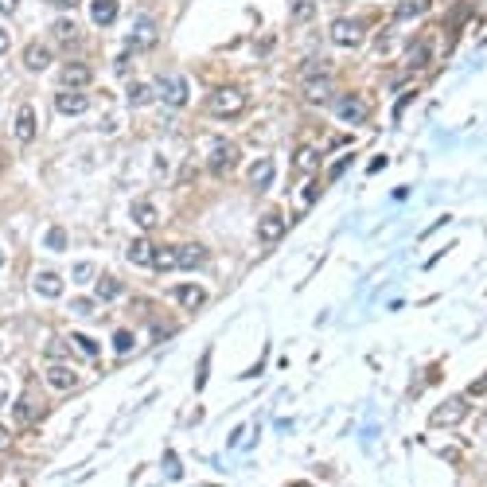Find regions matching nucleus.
I'll list each match as a JSON object with an SVG mask.
<instances>
[{
  "label": "nucleus",
  "mask_w": 487,
  "mask_h": 487,
  "mask_svg": "<svg viewBox=\"0 0 487 487\" xmlns=\"http://www.w3.org/2000/svg\"><path fill=\"white\" fill-rule=\"evenodd\" d=\"M433 8V0H398V8H394V16L398 20H409V16H421Z\"/></svg>",
  "instance_id": "obj_25"
},
{
  "label": "nucleus",
  "mask_w": 487,
  "mask_h": 487,
  "mask_svg": "<svg viewBox=\"0 0 487 487\" xmlns=\"http://www.w3.org/2000/svg\"><path fill=\"white\" fill-rule=\"evenodd\" d=\"M382 168H386V156H375L370 164H366V171H370V176H375V171H382Z\"/></svg>",
  "instance_id": "obj_40"
},
{
  "label": "nucleus",
  "mask_w": 487,
  "mask_h": 487,
  "mask_svg": "<svg viewBox=\"0 0 487 487\" xmlns=\"http://www.w3.org/2000/svg\"><path fill=\"white\" fill-rule=\"evenodd\" d=\"M281 234H285V215L281 211H265L261 222H257V238L265 246H273V242H281Z\"/></svg>",
  "instance_id": "obj_9"
},
{
  "label": "nucleus",
  "mask_w": 487,
  "mask_h": 487,
  "mask_svg": "<svg viewBox=\"0 0 487 487\" xmlns=\"http://www.w3.org/2000/svg\"><path fill=\"white\" fill-rule=\"evenodd\" d=\"M164 475H168V479H180V475H183L180 460H176V452H164Z\"/></svg>",
  "instance_id": "obj_32"
},
{
  "label": "nucleus",
  "mask_w": 487,
  "mask_h": 487,
  "mask_svg": "<svg viewBox=\"0 0 487 487\" xmlns=\"http://www.w3.org/2000/svg\"><path fill=\"white\" fill-rule=\"evenodd\" d=\"M90 20H94L97 27H110L113 20H117V0H94V4H90Z\"/></svg>",
  "instance_id": "obj_16"
},
{
  "label": "nucleus",
  "mask_w": 487,
  "mask_h": 487,
  "mask_svg": "<svg viewBox=\"0 0 487 487\" xmlns=\"http://www.w3.org/2000/svg\"><path fill=\"white\" fill-rule=\"evenodd\" d=\"M152 269H156V273L176 269V246H156V250H152Z\"/></svg>",
  "instance_id": "obj_24"
},
{
  "label": "nucleus",
  "mask_w": 487,
  "mask_h": 487,
  "mask_svg": "<svg viewBox=\"0 0 487 487\" xmlns=\"http://www.w3.org/2000/svg\"><path fill=\"white\" fill-rule=\"evenodd\" d=\"M234 164H238V145L234 141H219V145L211 148V171L215 176H226Z\"/></svg>",
  "instance_id": "obj_5"
},
{
  "label": "nucleus",
  "mask_w": 487,
  "mask_h": 487,
  "mask_svg": "<svg viewBox=\"0 0 487 487\" xmlns=\"http://www.w3.org/2000/svg\"><path fill=\"white\" fill-rule=\"evenodd\" d=\"M94 277V265H90V261H78V265H74V281H90Z\"/></svg>",
  "instance_id": "obj_37"
},
{
  "label": "nucleus",
  "mask_w": 487,
  "mask_h": 487,
  "mask_svg": "<svg viewBox=\"0 0 487 487\" xmlns=\"http://www.w3.org/2000/svg\"><path fill=\"white\" fill-rule=\"evenodd\" d=\"M55 39H59V43H78V32H74L71 20H59V24H55Z\"/></svg>",
  "instance_id": "obj_29"
},
{
  "label": "nucleus",
  "mask_w": 487,
  "mask_h": 487,
  "mask_svg": "<svg viewBox=\"0 0 487 487\" xmlns=\"http://www.w3.org/2000/svg\"><path fill=\"white\" fill-rule=\"evenodd\" d=\"M129 261L152 265V242H148V238H133V242H129Z\"/></svg>",
  "instance_id": "obj_23"
},
{
  "label": "nucleus",
  "mask_w": 487,
  "mask_h": 487,
  "mask_svg": "<svg viewBox=\"0 0 487 487\" xmlns=\"http://www.w3.org/2000/svg\"><path fill=\"white\" fill-rule=\"evenodd\" d=\"M366 39V27L359 20H335L331 24V43H340V47H359Z\"/></svg>",
  "instance_id": "obj_4"
},
{
  "label": "nucleus",
  "mask_w": 487,
  "mask_h": 487,
  "mask_svg": "<svg viewBox=\"0 0 487 487\" xmlns=\"http://www.w3.org/2000/svg\"><path fill=\"white\" fill-rule=\"evenodd\" d=\"M207 363H211V351L203 355V363H199V378H195V386H199V390L207 386Z\"/></svg>",
  "instance_id": "obj_38"
},
{
  "label": "nucleus",
  "mask_w": 487,
  "mask_h": 487,
  "mask_svg": "<svg viewBox=\"0 0 487 487\" xmlns=\"http://www.w3.org/2000/svg\"><path fill=\"white\" fill-rule=\"evenodd\" d=\"M71 340H74V351H78V355H86V359H97V355H102V347H97V340H90L86 331H74Z\"/></svg>",
  "instance_id": "obj_27"
},
{
  "label": "nucleus",
  "mask_w": 487,
  "mask_h": 487,
  "mask_svg": "<svg viewBox=\"0 0 487 487\" xmlns=\"http://www.w3.org/2000/svg\"><path fill=\"white\" fill-rule=\"evenodd\" d=\"M312 12H316V4H312V0H296V4H292V16H296V20H308Z\"/></svg>",
  "instance_id": "obj_34"
},
{
  "label": "nucleus",
  "mask_w": 487,
  "mask_h": 487,
  "mask_svg": "<svg viewBox=\"0 0 487 487\" xmlns=\"http://www.w3.org/2000/svg\"><path fill=\"white\" fill-rule=\"evenodd\" d=\"M16 8H20V0H0V12H4V16H12Z\"/></svg>",
  "instance_id": "obj_41"
},
{
  "label": "nucleus",
  "mask_w": 487,
  "mask_h": 487,
  "mask_svg": "<svg viewBox=\"0 0 487 487\" xmlns=\"http://www.w3.org/2000/svg\"><path fill=\"white\" fill-rule=\"evenodd\" d=\"M133 347H136L133 331H117V335H113V351H117V355H129Z\"/></svg>",
  "instance_id": "obj_30"
},
{
  "label": "nucleus",
  "mask_w": 487,
  "mask_h": 487,
  "mask_svg": "<svg viewBox=\"0 0 487 487\" xmlns=\"http://www.w3.org/2000/svg\"><path fill=\"white\" fill-rule=\"evenodd\" d=\"M468 409H472V402L464 398V394H452V398H444V402L429 414V425L433 429H449V425H460L464 417H468Z\"/></svg>",
  "instance_id": "obj_1"
},
{
  "label": "nucleus",
  "mask_w": 487,
  "mask_h": 487,
  "mask_svg": "<svg viewBox=\"0 0 487 487\" xmlns=\"http://www.w3.org/2000/svg\"><path fill=\"white\" fill-rule=\"evenodd\" d=\"M4 444H8V433H4V429H0V449H4Z\"/></svg>",
  "instance_id": "obj_45"
},
{
  "label": "nucleus",
  "mask_w": 487,
  "mask_h": 487,
  "mask_svg": "<svg viewBox=\"0 0 487 487\" xmlns=\"http://www.w3.org/2000/svg\"><path fill=\"white\" fill-rule=\"evenodd\" d=\"M74 312H82L86 316V312H94V305H90V300H74Z\"/></svg>",
  "instance_id": "obj_42"
},
{
  "label": "nucleus",
  "mask_w": 487,
  "mask_h": 487,
  "mask_svg": "<svg viewBox=\"0 0 487 487\" xmlns=\"http://www.w3.org/2000/svg\"><path fill=\"white\" fill-rule=\"evenodd\" d=\"M203 261H207V246H195V242L176 246V265H183V269H199Z\"/></svg>",
  "instance_id": "obj_14"
},
{
  "label": "nucleus",
  "mask_w": 487,
  "mask_h": 487,
  "mask_svg": "<svg viewBox=\"0 0 487 487\" xmlns=\"http://www.w3.org/2000/svg\"><path fill=\"white\" fill-rule=\"evenodd\" d=\"M340 117L343 121H351V125H366V117H370V110H366V102L363 97H355V94H347V97H340Z\"/></svg>",
  "instance_id": "obj_11"
},
{
  "label": "nucleus",
  "mask_w": 487,
  "mask_h": 487,
  "mask_svg": "<svg viewBox=\"0 0 487 487\" xmlns=\"http://www.w3.org/2000/svg\"><path fill=\"white\" fill-rule=\"evenodd\" d=\"M148 97H152V90H148V86H141V82H136L133 90H129V102H133V106H145Z\"/></svg>",
  "instance_id": "obj_33"
},
{
  "label": "nucleus",
  "mask_w": 487,
  "mask_h": 487,
  "mask_svg": "<svg viewBox=\"0 0 487 487\" xmlns=\"http://www.w3.org/2000/svg\"><path fill=\"white\" fill-rule=\"evenodd\" d=\"M292 164H296V171H300V176H308V171L320 168V152H316V148H296Z\"/></svg>",
  "instance_id": "obj_22"
},
{
  "label": "nucleus",
  "mask_w": 487,
  "mask_h": 487,
  "mask_svg": "<svg viewBox=\"0 0 487 487\" xmlns=\"http://www.w3.org/2000/svg\"><path fill=\"white\" fill-rule=\"evenodd\" d=\"M47 386H51V390H74V386H78V375H74L71 366L51 363V366H47Z\"/></svg>",
  "instance_id": "obj_15"
},
{
  "label": "nucleus",
  "mask_w": 487,
  "mask_h": 487,
  "mask_svg": "<svg viewBox=\"0 0 487 487\" xmlns=\"http://www.w3.org/2000/svg\"><path fill=\"white\" fill-rule=\"evenodd\" d=\"M90 82H94V71H90L86 62H67L62 74H59L62 90H82V86H90Z\"/></svg>",
  "instance_id": "obj_6"
},
{
  "label": "nucleus",
  "mask_w": 487,
  "mask_h": 487,
  "mask_svg": "<svg viewBox=\"0 0 487 487\" xmlns=\"http://www.w3.org/2000/svg\"><path fill=\"white\" fill-rule=\"evenodd\" d=\"M176 300H180L183 308H199L207 300V292L199 289V285H180V289H176Z\"/></svg>",
  "instance_id": "obj_21"
},
{
  "label": "nucleus",
  "mask_w": 487,
  "mask_h": 487,
  "mask_svg": "<svg viewBox=\"0 0 487 487\" xmlns=\"http://www.w3.org/2000/svg\"><path fill=\"white\" fill-rule=\"evenodd\" d=\"M97 296H102V300L121 296V281H117V277H102V281H97Z\"/></svg>",
  "instance_id": "obj_28"
},
{
  "label": "nucleus",
  "mask_w": 487,
  "mask_h": 487,
  "mask_svg": "<svg viewBox=\"0 0 487 487\" xmlns=\"http://www.w3.org/2000/svg\"><path fill=\"white\" fill-rule=\"evenodd\" d=\"M156 97L160 102H168V106H187V97H191V90H187V78H180V74H160L156 78Z\"/></svg>",
  "instance_id": "obj_3"
},
{
  "label": "nucleus",
  "mask_w": 487,
  "mask_h": 487,
  "mask_svg": "<svg viewBox=\"0 0 487 487\" xmlns=\"http://www.w3.org/2000/svg\"><path fill=\"white\" fill-rule=\"evenodd\" d=\"M39 117H36V110H32V106H20V110H16V141H20V145H27V141H32V136H36V129H39Z\"/></svg>",
  "instance_id": "obj_12"
},
{
  "label": "nucleus",
  "mask_w": 487,
  "mask_h": 487,
  "mask_svg": "<svg viewBox=\"0 0 487 487\" xmlns=\"http://www.w3.org/2000/svg\"><path fill=\"white\" fill-rule=\"evenodd\" d=\"M51 4H59V8H74L78 0H51Z\"/></svg>",
  "instance_id": "obj_44"
},
{
  "label": "nucleus",
  "mask_w": 487,
  "mask_h": 487,
  "mask_svg": "<svg viewBox=\"0 0 487 487\" xmlns=\"http://www.w3.org/2000/svg\"><path fill=\"white\" fill-rule=\"evenodd\" d=\"M479 394H487V370L479 378H475L472 386H468V398H479Z\"/></svg>",
  "instance_id": "obj_36"
},
{
  "label": "nucleus",
  "mask_w": 487,
  "mask_h": 487,
  "mask_svg": "<svg viewBox=\"0 0 487 487\" xmlns=\"http://www.w3.org/2000/svg\"><path fill=\"white\" fill-rule=\"evenodd\" d=\"M273 176H277V164H273V156H261L250 164V171H246V180L254 183L257 191H265L269 183H273Z\"/></svg>",
  "instance_id": "obj_10"
},
{
  "label": "nucleus",
  "mask_w": 487,
  "mask_h": 487,
  "mask_svg": "<svg viewBox=\"0 0 487 487\" xmlns=\"http://www.w3.org/2000/svg\"><path fill=\"white\" fill-rule=\"evenodd\" d=\"M292 487H312V484H292Z\"/></svg>",
  "instance_id": "obj_46"
},
{
  "label": "nucleus",
  "mask_w": 487,
  "mask_h": 487,
  "mask_svg": "<svg viewBox=\"0 0 487 487\" xmlns=\"http://www.w3.org/2000/svg\"><path fill=\"white\" fill-rule=\"evenodd\" d=\"M24 67L27 71H47L51 67V51L43 43H27L24 47Z\"/></svg>",
  "instance_id": "obj_17"
},
{
  "label": "nucleus",
  "mask_w": 487,
  "mask_h": 487,
  "mask_svg": "<svg viewBox=\"0 0 487 487\" xmlns=\"http://www.w3.org/2000/svg\"><path fill=\"white\" fill-rule=\"evenodd\" d=\"M152 47H156V27H152V20H141L125 39V51H152Z\"/></svg>",
  "instance_id": "obj_8"
},
{
  "label": "nucleus",
  "mask_w": 487,
  "mask_h": 487,
  "mask_svg": "<svg viewBox=\"0 0 487 487\" xmlns=\"http://www.w3.org/2000/svg\"><path fill=\"white\" fill-rule=\"evenodd\" d=\"M242 110H246V94L238 86H222L207 97V113H215V117H238Z\"/></svg>",
  "instance_id": "obj_2"
},
{
  "label": "nucleus",
  "mask_w": 487,
  "mask_h": 487,
  "mask_svg": "<svg viewBox=\"0 0 487 487\" xmlns=\"http://www.w3.org/2000/svg\"><path fill=\"white\" fill-rule=\"evenodd\" d=\"M4 51H8V32L0 27V55H4Z\"/></svg>",
  "instance_id": "obj_43"
},
{
  "label": "nucleus",
  "mask_w": 487,
  "mask_h": 487,
  "mask_svg": "<svg viewBox=\"0 0 487 487\" xmlns=\"http://www.w3.org/2000/svg\"><path fill=\"white\" fill-rule=\"evenodd\" d=\"M47 250H67V230L62 226H51L47 230Z\"/></svg>",
  "instance_id": "obj_31"
},
{
  "label": "nucleus",
  "mask_w": 487,
  "mask_h": 487,
  "mask_svg": "<svg viewBox=\"0 0 487 487\" xmlns=\"http://www.w3.org/2000/svg\"><path fill=\"white\" fill-rule=\"evenodd\" d=\"M47 355H51V359H59V355L67 359V355H71V347H67L62 340H51V343H47Z\"/></svg>",
  "instance_id": "obj_35"
},
{
  "label": "nucleus",
  "mask_w": 487,
  "mask_h": 487,
  "mask_svg": "<svg viewBox=\"0 0 487 487\" xmlns=\"http://www.w3.org/2000/svg\"><path fill=\"white\" fill-rule=\"evenodd\" d=\"M347 164H351V152H343V156L331 164V180H335V176H343V168H347Z\"/></svg>",
  "instance_id": "obj_39"
},
{
  "label": "nucleus",
  "mask_w": 487,
  "mask_h": 487,
  "mask_svg": "<svg viewBox=\"0 0 487 487\" xmlns=\"http://www.w3.org/2000/svg\"><path fill=\"white\" fill-rule=\"evenodd\" d=\"M429 55H433V47H429L425 39H421V43H414V47L405 51V62H409L414 71H421V67H425V62H429Z\"/></svg>",
  "instance_id": "obj_26"
},
{
  "label": "nucleus",
  "mask_w": 487,
  "mask_h": 487,
  "mask_svg": "<svg viewBox=\"0 0 487 487\" xmlns=\"http://www.w3.org/2000/svg\"><path fill=\"white\" fill-rule=\"evenodd\" d=\"M55 110L67 113V117L86 113L90 110V94H82V90H59V94H55Z\"/></svg>",
  "instance_id": "obj_7"
},
{
  "label": "nucleus",
  "mask_w": 487,
  "mask_h": 487,
  "mask_svg": "<svg viewBox=\"0 0 487 487\" xmlns=\"http://www.w3.org/2000/svg\"><path fill=\"white\" fill-rule=\"evenodd\" d=\"M156 219H160V215H156V207H152L148 199H136V203H133V222L141 226V230H152Z\"/></svg>",
  "instance_id": "obj_18"
},
{
  "label": "nucleus",
  "mask_w": 487,
  "mask_h": 487,
  "mask_svg": "<svg viewBox=\"0 0 487 487\" xmlns=\"http://www.w3.org/2000/svg\"><path fill=\"white\" fill-rule=\"evenodd\" d=\"M0 265H4V250H0Z\"/></svg>",
  "instance_id": "obj_47"
},
{
  "label": "nucleus",
  "mask_w": 487,
  "mask_h": 487,
  "mask_svg": "<svg viewBox=\"0 0 487 487\" xmlns=\"http://www.w3.org/2000/svg\"><path fill=\"white\" fill-rule=\"evenodd\" d=\"M39 414H43V405L36 402V394H32V390L16 398V425H32Z\"/></svg>",
  "instance_id": "obj_13"
},
{
  "label": "nucleus",
  "mask_w": 487,
  "mask_h": 487,
  "mask_svg": "<svg viewBox=\"0 0 487 487\" xmlns=\"http://www.w3.org/2000/svg\"><path fill=\"white\" fill-rule=\"evenodd\" d=\"M32 285H36L39 296H62V277H59V273H47V269H43Z\"/></svg>",
  "instance_id": "obj_19"
},
{
  "label": "nucleus",
  "mask_w": 487,
  "mask_h": 487,
  "mask_svg": "<svg viewBox=\"0 0 487 487\" xmlns=\"http://www.w3.org/2000/svg\"><path fill=\"white\" fill-rule=\"evenodd\" d=\"M305 97L312 102V106H324L331 97V78H312V82L305 86Z\"/></svg>",
  "instance_id": "obj_20"
}]
</instances>
